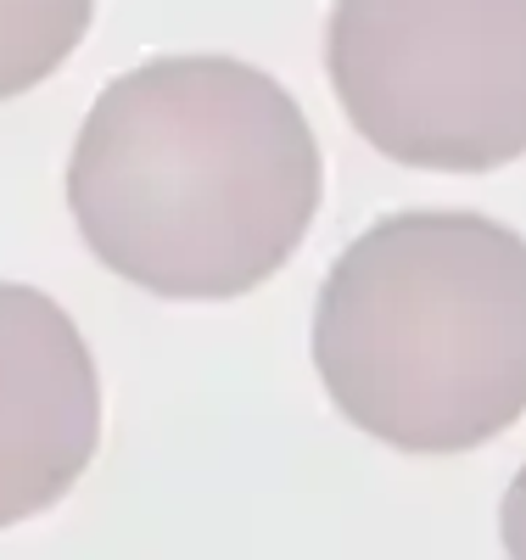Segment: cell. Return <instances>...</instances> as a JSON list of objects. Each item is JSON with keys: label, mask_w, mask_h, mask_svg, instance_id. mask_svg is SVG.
Here are the masks:
<instances>
[{"label": "cell", "mask_w": 526, "mask_h": 560, "mask_svg": "<svg viewBox=\"0 0 526 560\" xmlns=\"http://www.w3.org/2000/svg\"><path fill=\"white\" fill-rule=\"evenodd\" d=\"M499 538H504V555H510V560H526V465L515 471V482L504 488V504H499Z\"/></svg>", "instance_id": "obj_6"}, {"label": "cell", "mask_w": 526, "mask_h": 560, "mask_svg": "<svg viewBox=\"0 0 526 560\" xmlns=\"http://www.w3.org/2000/svg\"><path fill=\"white\" fill-rule=\"evenodd\" d=\"M314 370L404 454L504 438L526 415V236L470 208L375 219L319 287Z\"/></svg>", "instance_id": "obj_2"}, {"label": "cell", "mask_w": 526, "mask_h": 560, "mask_svg": "<svg viewBox=\"0 0 526 560\" xmlns=\"http://www.w3.org/2000/svg\"><path fill=\"white\" fill-rule=\"evenodd\" d=\"M95 0H0V102L45 84L90 34Z\"/></svg>", "instance_id": "obj_5"}, {"label": "cell", "mask_w": 526, "mask_h": 560, "mask_svg": "<svg viewBox=\"0 0 526 560\" xmlns=\"http://www.w3.org/2000/svg\"><path fill=\"white\" fill-rule=\"evenodd\" d=\"M325 73L393 163L488 174L526 152V0H337Z\"/></svg>", "instance_id": "obj_3"}, {"label": "cell", "mask_w": 526, "mask_h": 560, "mask_svg": "<svg viewBox=\"0 0 526 560\" xmlns=\"http://www.w3.org/2000/svg\"><path fill=\"white\" fill-rule=\"evenodd\" d=\"M325 191L319 140L274 73L157 57L95 96L68 208L118 280L179 303L242 298L285 269Z\"/></svg>", "instance_id": "obj_1"}, {"label": "cell", "mask_w": 526, "mask_h": 560, "mask_svg": "<svg viewBox=\"0 0 526 560\" xmlns=\"http://www.w3.org/2000/svg\"><path fill=\"white\" fill-rule=\"evenodd\" d=\"M102 443V376L73 314L0 280V527L73 493Z\"/></svg>", "instance_id": "obj_4"}]
</instances>
